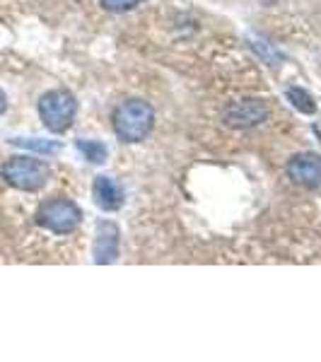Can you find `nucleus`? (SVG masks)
I'll use <instances>...</instances> for the list:
<instances>
[{"mask_svg":"<svg viewBox=\"0 0 321 362\" xmlns=\"http://www.w3.org/2000/svg\"><path fill=\"white\" fill-rule=\"evenodd\" d=\"M155 124V112L143 99H128L114 112V131L124 143H140L150 136Z\"/></svg>","mask_w":321,"mask_h":362,"instance_id":"f257e3e1","label":"nucleus"},{"mask_svg":"<svg viewBox=\"0 0 321 362\" xmlns=\"http://www.w3.org/2000/svg\"><path fill=\"white\" fill-rule=\"evenodd\" d=\"M3 179L20 191H39L51 179V167L27 155L10 157L3 165Z\"/></svg>","mask_w":321,"mask_h":362,"instance_id":"f03ea898","label":"nucleus"},{"mask_svg":"<svg viewBox=\"0 0 321 362\" xmlns=\"http://www.w3.org/2000/svg\"><path fill=\"white\" fill-rule=\"evenodd\" d=\"M78 112V102L68 90H51L39 99V116L51 133L68 131Z\"/></svg>","mask_w":321,"mask_h":362,"instance_id":"7ed1b4c3","label":"nucleus"},{"mask_svg":"<svg viewBox=\"0 0 321 362\" xmlns=\"http://www.w3.org/2000/svg\"><path fill=\"white\" fill-rule=\"evenodd\" d=\"M83 220V213L75 206L73 201L66 198H54V201H46L37 213V223L49 232L56 235H70L75 227Z\"/></svg>","mask_w":321,"mask_h":362,"instance_id":"20e7f679","label":"nucleus"},{"mask_svg":"<svg viewBox=\"0 0 321 362\" xmlns=\"http://www.w3.org/2000/svg\"><path fill=\"white\" fill-rule=\"evenodd\" d=\"M225 124L230 128H254L268 119V107L261 99H239L225 109Z\"/></svg>","mask_w":321,"mask_h":362,"instance_id":"39448f33","label":"nucleus"},{"mask_svg":"<svg viewBox=\"0 0 321 362\" xmlns=\"http://www.w3.org/2000/svg\"><path fill=\"white\" fill-rule=\"evenodd\" d=\"M288 177L297 186L319 189L321 186V157L314 153H300L288 162Z\"/></svg>","mask_w":321,"mask_h":362,"instance_id":"423d86ee","label":"nucleus"},{"mask_svg":"<svg viewBox=\"0 0 321 362\" xmlns=\"http://www.w3.org/2000/svg\"><path fill=\"white\" fill-rule=\"evenodd\" d=\"M119 256V230L114 223L102 220L97 225V237H95V261L97 264H112Z\"/></svg>","mask_w":321,"mask_h":362,"instance_id":"0eeeda50","label":"nucleus"},{"mask_svg":"<svg viewBox=\"0 0 321 362\" xmlns=\"http://www.w3.org/2000/svg\"><path fill=\"white\" fill-rule=\"evenodd\" d=\"M92 196H95V203L104 213H114V210L124 206V189L112 177H97L95 184H92Z\"/></svg>","mask_w":321,"mask_h":362,"instance_id":"6e6552de","label":"nucleus"},{"mask_svg":"<svg viewBox=\"0 0 321 362\" xmlns=\"http://www.w3.org/2000/svg\"><path fill=\"white\" fill-rule=\"evenodd\" d=\"M10 143L17 145V148L39 153V155H54L61 150V143H56V140H42V138H15V140H10Z\"/></svg>","mask_w":321,"mask_h":362,"instance_id":"1a4fd4ad","label":"nucleus"},{"mask_svg":"<svg viewBox=\"0 0 321 362\" xmlns=\"http://www.w3.org/2000/svg\"><path fill=\"white\" fill-rule=\"evenodd\" d=\"M78 150L85 155V160L92 162V165H102V162L109 157L107 145L99 143V140H85V138H80L78 140Z\"/></svg>","mask_w":321,"mask_h":362,"instance_id":"9d476101","label":"nucleus"},{"mask_svg":"<svg viewBox=\"0 0 321 362\" xmlns=\"http://www.w3.org/2000/svg\"><path fill=\"white\" fill-rule=\"evenodd\" d=\"M288 99L293 102V107L297 109V112H302V114H314V112H317V104H314V99L309 97L305 90H300V87H290Z\"/></svg>","mask_w":321,"mask_h":362,"instance_id":"9b49d317","label":"nucleus"},{"mask_svg":"<svg viewBox=\"0 0 321 362\" xmlns=\"http://www.w3.org/2000/svg\"><path fill=\"white\" fill-rule=\"evenodd\" d=\"M140 3H143V0H102V5L109 13H128V10H133Z\"/></svg>","mask_w":321,"mask_h":362,"instance_id":"f8f14e48","label":"nucleus"},{"mask_svg":"<svg viewBox=\"0 0 321 362\" xmlns=\"http://www.w3.org/2000/svg\"><path fill=\"white\" fill-rule=\"evenodd\" d=\"M5 109H8V99H5V92L0 90V116L5 114Z\"/></svg>","mask_w":321,"mask_h":362,"instance_id":"ddd939ff","label":"nucleus"}]
</instances>
